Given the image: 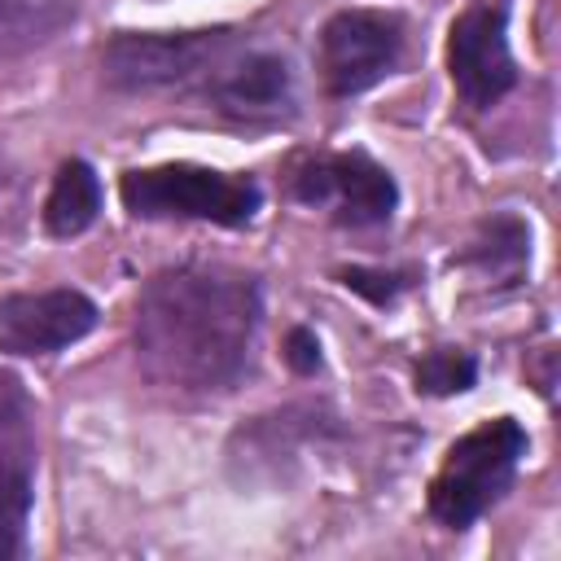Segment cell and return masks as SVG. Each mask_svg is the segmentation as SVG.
<instances>
[{"mask_svg": "<svg viewBox=\"0 0 561 561\" xmlns=\"http://www.w3.org/2000/svg\"><path fill=\"white\" fill-rule=\"evenodd\" d=\"M259 329V285L232 267H171L136 298V359L171 390H224Z\"/></svg>", "mask_w": 561, "mask_h": 561, "instance_id": "cell-1", "label": "cell"}, {"mask_svg": "<svg viewBox=\"0 0 561 561\" xmlns=\"http://www.w3.org/2000/svg\"><path fill=\"white\" fill-rule=\"evenodd\" d=\"M522 456H526V430L513 416L469 430L465 438L451 443V451L430 486V513L443 526L465 530L508 491Z\"/></svg>", "mask_w": 561, "mask_h": 561, "instance_id": "cell-2", "label": "cell"}, {"mask_svg": "<svg viewBox=\"0 0 561 561\" xmlns=\"http://www.w3.org/2000/svg\"><path fill=\"white\" fill-rule=\"evenodd\" d=\"M123 206L140 219H210L224 228H241L259 210V184L193 162H167L149 171H127Z\"/></svg>", "mask_w": 561, "mask_h": 561, "instance_id": "cell-3", "label": "cell"}, {"mask_svg": "<svg viewBox=\"0 0 561 561\" xmlns=\"http://www.w3.org/2000/svg\"><path fill=\"white\" fill-rule=\"evenodd\" d=\"M228 48L232 31H123L105 44L101 70L123 92H158L197 75H215L228 61Z\"/></svg>", "mask_w": 561, "mask_h": 561, "instance_id": "cell-4", "label": "cell"}, {"mask_svg": "<svg viewBox=\"0 0 561 561\" xmlns=\"http://www.w3.org/2000/svg\"><path fill=\"white\" fill-rule=\"evenodd\" d=\"M447 70L465 105L486 110L513 83L517 66L508 53V0H469L465 13L451 22L447 39Z\"/></svg>", "mask_w": 561, "mask_h": 561, "instance_id": "cell-5", "label": "cell"}, {"mask_svg": "<svg viewBox=\"0 0 561 561\" xmlns=\"http://www.w3.org/2000/svg\"><path fill=\"white\" fill-rule=\"evenodd\" d=\"M403 31L390 13L377 9H342L320 31V70L337 96H355L386 79L399 61Z\"/></svg>", "mask_w": 561, "mask_h": 561, "instance_id": "cell-6", "label": "cell"}, {"mask_svg": "<svg viewBox=\"0 0 561 561\" xmlns=\"http://www.w3.org/2000/svg\"><path fill=\"white\" fill-rule=\"evenodd\" d=\"M294 193L307 206H320L337 224H351V228L390 219V210L399 202L390 171L364 153H324V158L307 162L294 175Z\"/></svg>", "mask_w": 561, "mask_h": 561, "instance_id": "cell-7", "label": "cell"}, {"mask_svg": "<svg viewBox=\"0 0 561 561\" xmlns=\"http://www.w3.org/2000/svg\"><path fill=\"white\" fill-rule=\"evenodd\" d=\"M96 302L79 289H35L0 298V351L9 355H53L92 333Z\"/></svg>", "mask_w": 561, "mask_h": 561, "instance_id": "cell-8", "label": "cell"}, {"mask_svg": "<svg viewBox=\"0 0 561 561\" xmlns=\"http://www.w3.org/2000/svg\"><path fill=\"white\" fill-rule=\"evenodd\" d=\"M210 101L232 118H276L294 105L289 70L272 53H250L241 61H224L210 75Z\"/></svg>", "mask_w": 561, "mask_h": 561, "instance_id": "cell-9", "label": "cell"}, {"mask_svg": "<svg viewBox=\"0 0 561 561\" xmlns=\"http://www.w3.org/2000/svg\"><path fill=\"white\" fill-rule=\"evenodd\" d=\"M75 0H0V61L44 48L75 22Z\"/></svg>", "mask_w": 561, "mask_h": 561, "instance_id": "cell-10", "label": "cell"}, {"mask_svg": "<svg viewBox=\"0 0 561 561\" xmlns=\"http://www.w3.org/2000/svg\"><path fill=\"white\" fill-rule=\"evenodd\" d=\"M101 210V180L88 162H66L48 188V202H44V224L53 237H75L83 232Z\"/></svg>", "mask_w": 561, "mask_h": 561, "instance_id": "cell-11", "label": "cell"}, {"mask_svg": "<svg viewBox=\"0 0 561 561\" xmlns=\"http://www.w3.org/2000/svg\"><path fill=\"white\" fill-rule=\"evenodd\" d=\"M31 451H0V561L26 552Z\"/></svg>", "mask_w": 561, "mask_h": 561, "instance_id": "cell-12", "label": "cell"}, {"mask_svg": "<svg viewBox=\"0 0 561 561\" xmlns=\"http://www.w3.org/2000/svg\"><path fill=\"white\" fill-rule=\"evenodd\" d=\"M469 259L482 267V276H517L526 263V228L517 219H495L482 228V237L473 241Z\"/></svg>", "mask_w": 561, "mask_h": 561, "instance_id": "cell-13", "label": "cell"}, {"mask_svg": "<svg viewBox=\"0 0 561 561\" xmlns=\"http://www.w3.org/2000/svg\"><path fill=\"white\" fill-rule=\"evenodd\" d=\"M473 377H478L473 355L451 351V346H438L416 364V390L425 394H460L473 386Z\"/></svg>", "mask_w": 561, "mask_h": 561, "instance_id": "cell-14", "label": "cell"}, {"mask_svg": "<svg viewBox=\"0 0 561 561\" xmlns=\"http://www.w3.org/2000/svg\"><path fill=\"white\" fill-rule=\"evenodd\" d=\"M289 364H294L298 373H311V368L320 364V342H316L311 329H294V333H289Z\"/></svg>", "mask_w": 561, "mask_h": 561, "instance_id": "cell-15", "label": "cell"}]
</instances>
